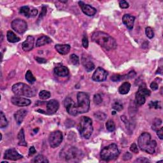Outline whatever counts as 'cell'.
<instances>
[{
  "label": "cell",
  "mask_w": 163,
  "mask_h": 163,
  "mask_svg": "<svg viewBox=\"0 0 163 163\" xmlns=\"http://www.w3.org/2000/svg\"><path fill=\"white\" fill-rule=\"evenodd\" d=\"M94 116L96 117V118H98V119H99L100 120H105L106 117V116L105 114H103L102 113V112H96V113L94 114Z\"/></svg>",
  "instance_id": "39"
},
{
  "label": "cell",
  "mask_w": 163,
  "mask_h": 163,
  "mask_svg": "<svg viewBox=\"0 0 163 163\" xmlns=\"http://www.w3.org/2000/svg\"><path fill=\"white\" fill-rule=\"evenodd\" d=\"M130 150L132 152L138 154V148L136 143H133L130 147Z\"/></svg>",
  "instance_id": "42"
},
{
  "label": "cell",
  "mask_w": 163,
  "mask_h": 163,
  "mask_svg": "<svg viewBox=\"0 0 163 163\" xmlns=\"http://www.w3.org/2000/svg\"><path fill=\"white\" fill-rule=\"evenodd\" d=\"M112 114H116V112H113Z\"/></svg>",
  "instance_id": "52"
},
{
  "label": "cell",
  "mask_w": 163,
  "mask_h": 163,
  "mask_svg": "<svg viewBox=\"0 0 163 163\" xmlns=\"http://www.w3.org/2000/svg\"><path fill=\"white\" fill-rule=\"evenodd\" d=\"M63 140V134L60 131L52 132L49 136V145L52 148H56L60 145Z\"/></svg>",
  "instance_id": "8"
},
{
  "label": "cell",
  "mask_w": 163,
  "mask_h": 163,
  "mask_svg": "<svg viewBox=\"0 0 163 163\" xmlns=\"http://www.w3.org/2000/svg\"><path fill=\"white\" fill-rule=\"evenodd\" d=\"M157 134L161 140L163 139V128H161L157 132Z\"/></svg>",
  "instance_id": "46"
},
{
  "label": "cell",
  "mask_w": 163,
  "mask_h": 163,
  "mask_svg": "<svg viewBox=\"0 0 163 163\" xmlns=\"http://www.w3.org/2000/svg\"><path fill=\"white\" fill-rule=\"evenodd\" d=\"M70 61H71V63L75 66H78L79 65V58L78 56L75 54H71L69 57Z\"/></svg>",
  "instance_id": "34"
},
{
  "label": "cell",
  "mask_w": 163,
  "mask_h": 163,
  "mask_svg": "<svg viewBox=\"0 0 163 163\" xmlns=\"http://www.w3.org/2000/svg\"><path fill=\"white\" fill-rule=\"evenodd\" d=\"M131 84L128 82L123 83L119 88V92L120 94H126L130 91Z\"/></svg>",
  "instance_id": "23"
},
{
  "label": "cell",
  "mask_w": 163,
  "mask_h": 163,
  "mask_svg": "<svg viewBox=\"0 0 163 163\" xmlns=\"http://www.w3.org/2000/svg\"><path fill=\"white\" fill-rule=\"evenodd\" d=\"M145 34L148 38H150V39L153 38L154 36V30L152 29V28L150 27H146Z\"/></svg>",
  "instance_id": "35"
},
{
  "label": "cell",
  "mask_w": 163,
  "mask_h": 163,
  "mask_svg": "<svg viewBox=\"0 0 163 163\" xmlns=\"http://www.w3.org/2000/svg\"><path fill=\"white\" fill-rule=\"evenodd\" d=\"M54 73L58 76V77H64L68 76L69 72V69L66 66H61L56 67V68H54Z\"/></svg>",
  "instance_id": "19"
},
{
  "label": "cell",
  "mask_w": 163,
  "mask_h": 163,
  "mask_svg": "<svg viewBox=\"0 0 163 163\" xmlns=\"http://www.w3.org/2000/svg\"><path fill=\"white\" fill-rule=\"evenodd\" d=\"M131 157H132V155L130 153L126 152L124 154V161H127V160L131 159Z\"/></svg>",
  "instance_id": "49"
},
{
  "label": "cell",
  "mask_w": 163,
  "mask_h": 163,
  "mask_svg": "<svg viewBox=\"0 0 163 163\" xmlns=\"http://www.w3.org/2000/svg\"><path fill=\"white\" fill-rule=\"evenodd\" d=\"M106 127L108 131L110 132L114 131L115 129H116V124H115L114 120H108V122L106 124Z\"/></svg>",
  "instance_id": "31"
},
{
  "label": "cell",
  "mask_w": 163,
  "mask_h": 163,
  "mask_svg": "<svg viewBox=\"0 0 163 163\" xmlns=\"http://www.w3.org/2000/svg\"><path fill=\"white\" fill-rule=\"evenodd\" d=\"M55 49L60 54L66 55L69 53L70 49H71V47H70L69 45L68 44H57L55 45Z\"/></svg>",
  "instance_id": "20"
},
{
  "label": "cell",
  "mask_w": 163,
  "mask_h": 163,
  "mask_svg": "<svg viewBox=\"0 0 163 163\" xmlns=\"http://www.w3.org/2000/svg\"><path fill=\"white\" fill-rule=\"evenodd\" d=\"M111 80L114 82H118L122 80V75H114L111 78Z\"/></svg>",
  "instance_id": "43"
},
{
  "label": "cell",
  "mask_w": 163,
  "mask_h": 163,
  "mask_svg": "<svg viewBox=\"0 0 163 163\" xmlns=\"http://www.w3.org/2000/svg\"><path fill=\"white\" fill-rule=\"evenodd\" d=\"M78 103L76 104L70 98H66L64 101V105L68 113L71 116H77L88 112L90 108V99L88 94L79 92L77 94Z\"/></svg>",
  "instance_id": "1"
},
{
  "label": "cell",
  "mask_w": 163,
  "mask_h": 163,
  "mask_svg": "<svg viewBox=\"0 0 163 163\" xmlns=\"http://www.w3.org/2000/svg\"><path fill=\"white\" fill-rule=\"evenodd\" d=\"M84 68H86L88 72H90L93 70L95 68L94 64L91 61H84L83 62Z\"/></svg>",
  "instance_id": "27"
},
{
  "label": "cell",
  "mask_w": 163,
  "mask_h": 163,
  "mask_svg": "<svg viewBox=\"0 0 163 163\" xmlns=\"http://www.w3.org/2000/svg\"><path fill=\"white\" fill-rule=\"evenodd\" d=\"M108 75V73L104 69L102 68H98L94 73L92 76V79L95 82H103L106 80L107 76Z\"/></svg>",
  "instance_id": "11"
},
{
  "label": "cell",
  "mask_w": 163,
  "mask_h": 163,
  "mask_svg": "<svg viewBox=\"0 0 163 163\" xmlns=\"http://www.w3.org/2000/svg\"><path fill=\"white\" fill-rule=\"evenodd\" d=\"M120 152L117 145L115 143H112L103 148L101 151L100 156L103 161H109L117 158Z\"/></svg>",
  "instance_id": "6"
},
{
  "label": "cell",
  "mask_w": 163,
  "mask_h": 163,
  "mask_svg": "<svg viewBox=\"0 0 163 163\" xmlns=\"http://www.w3.org/2000/svg\"><path fill=\"white\" fill-rule=\"evenodd\" d=\"M35 38L32 36H28L26 40L22 44V47L24 51L29 52L34 47Z\"/></svg>",
  "instance_id": "16"
},
{
  "label": "cell",
  "mask_w": 163,
  "mask_h": 163,
  "mask_svg": "<svg viewBox=\"0 0 163 163\" xmlns=\"http://www.w3.org/2000/svg\"><path fill=\"white\" fill-rule=\"evenodd\" d=\"M112 108H114L116 111H121L123 109V105L122 103L119 100H116L112 103Z\"/></svg>",
  "instance_id": "30"
},
{
  "label": "cell",
  "mask_w": 163,
  "mask_h": 163,
  "mask_svg": "<svg viewBox=\"0 0 163 163\" xmlns=\"http://www.w3.org/2000/svg\"><path fill=\"white\" fill-rule=\"evenodd\" d=\"M82 45L85 49H88L89 46V41L88 39V36H86V34H84V37L82 39Z\"/></svg>",
  "instance_id": "40"
},
{
  "label": "cell",
  "mask_w": 163,
  "mask_h": 163,
  "mask_svg": "<svg viewBox=\"0 0 163 163\" xmlns=\"http://www.w3.org/2000/svg\"><path fill=\"white\" fill-rule=\"evenodd\" d=\"M162 69L159 68L158 69H157V72L156 73H161H161H162Z\"/></svg>",
  "instance_id": "51"
},
{
  "label": "cell",
  "mask_w": 163,
  "mask_h": 163,
  "mask_svg": "<svg viewBox=\"0 0 163 163\" xmlns=\"http://www.w3.org/2000/svg\"><path fill=\"white\" fill-rule=\"evenodd\" d=\"M162 124V120L159 119H156L154 120L152 124V129L154 130H156L157 128H158L159 126Z\"/></svg>",
  "instance_id": "38"
},
{
  "label": "cell",
  "mask_w": 163,
  "mask_h": 163,
  "mask_svg": "<svg viewBox=\"0 0 163 163\" xmlns=\"http://www.w3.org/2000/svg\"><path fill=\"white\" fill-rule=\"evenodd\" d=\"M18 145L19 146H24V147H26L27 146V143L25 140V136H24V131L23 129H21L19 133L18 134Z\"/></svg>",
  "instance_id": "25"
},
{
  "label": "cell",
  "mask_w": 163,
  "mask_h": 163,
  "mask_svg": "<svg viewBox=\"0 0 163 163\" xmlns=\"http://www.w3.org/2000/svg\"><path fill=\"white\" fill-rule=\"evenodd\" d=\"M23 158V156L21 155L14 148H10L5 151L4 159L12 161H17V160Z\"/></svg>",
  "instance_id": "12"
},
{
  "label": "cell",
  "mask_w": 163,
  "mask_h": 163,
  "mask_svg": "<svg viewBox=\"0 0 163 163\" xmlns=\"http://www.w3.org/2000/svg\"><path fill=\"white\" fill-rule=\"evenodd\" d=\"M78 131L82 137L89 139L93 132L92 119L88 117H82L78 126Z\"/></svg>",
  "instance_id": "5"
},
{
  "label": "cell",
  "mask_w": 163,
  "mask_h": 163,
  "mask_svg": "<svg viewBox=\"0 0 163 163\" xmlns=\"http://www.w3.org/2000/svg\"><path fill=\"white\" fill-rule=\"evenodd\" d=\"M138 92H140V93L142 94L143 95H144L145 97L147 96H149L151 94V92L150 90H148L147 88V86L145 84H142L141 85L139 86V89H138Z\"/></svg>",
  "instance_id": "26"
},
{
  "label": "cell",
  "mask_w": 163,
  "mask_h": 163,
  "mask_svg": "<svg viewBox=\"0 0 163 163\" xmlns=\"http://www.w3.org/2000/svg\"><path fill=\"white\" fill-rule=\"evenodd\" d=\"M11 102L14 105L18 106H27L31 103V102L29 100L17 96L12 97L11 99Z\"/></svg>",
  "instance_id": "15"
},
{
  "label": "cell",
  "mask_w": 163,
  "mask_h": 163,
  "mask_svg": "<svg viewBox=\"0 0 163 163\" xmlns=\"http://www.w3.org/2000/svg\"><path fill=\"white\" fill-rule=\"evenodd\" d=\"M135 102L137 105L142 106L144 105L146 102V97L144 95H143L140 92L138 91L135 96Z\"/></svg>",
  "instance_id": "24"
},
{
  "label": "cell",
  "mask_w": 163,
  "mask_h": 163,
  "mask_svg": "<svg viewBox=\"0 0 163 163\" xmlns=\"http://www.w3.org/2000/svg\"><path fill=\"white\" fill-rule=\"evenodd\" d=\"M103 100L102 96L100 94H95L94 96V102L96 105H100L102 103Z\"/></svg>",
  "instance_id": "37"
},
{
  "label": "cell",
  "mask_w": 163,
  "mask_h": 163,
  "mask_svg": "<svg viewBox=\"0 0 163 163\" xmlns=\"http://www.w3.org/2000/svg\"><path fill=\"white\" fill-rule=\"evenodd\" d=\"M149 106L151 108H155V109H158V108H161V102H151L149 103Z\"/></svg>",
  "instance_id": "36"
},
{
  "label": "cell",
  "mask_w": 163,
  "mask_h": 163,
  "mask_svg": "<svg viewBox=\"0 0 163 163\" xmlns=\"http://www.w3.org/2000/svg\"><path fill=\"white\" fill-rule=\"evenodd\" d=\"M46 13H47V8L45 7H43V8H42L41 13H40V16L39 17V19L43 17L44 15H45Z\"/></svg>",
  "instance_id": "50"
},
{
  "label": "cell",
  "mask_w": 163,
  "mask_h": 163,
  "mask_svg": "<svg viewBox=\"0 0 163 163\" xmlns=\"http://www.w3.org/2000/svg\"><path fill=\"white\" fill-rule=\"evenodd\" d=\"M39 96L41 100H47L50 98V92L47 91H41L40 93H39Z\"/></svg>",
  "instance_id": "33"
},
{
  "label": "cell",
  "mask_w": 163,
  "mask_h": 163,
  "mask_svg": "<svg viewBox=\"0 0 163 163\" xmlns=\"http://www.w3.org/2000/svg\"><path fill=\"white\" fill-rule=\"evenodd\" d=\"M83 156L82 152L75 147H64L60 153L61 159L67 162H77Z\"/></svg>",
  "instance_id": "4"
},
{
  "label": "cell",
  "mask_w": 163,
  "mask_h": 163,
  "mask_svg": "<svg viewBox=\"0 0 163 163\" xmlns=\"http://www.w3.org/2000/svg\"><path fill=\"white\" fill-rule=\"evenodd\" d=\"M91 39L106 50H114L117 46L116 40L110 35L103 31H95L92 33Z\"/></svg>",
  "instance_id": "2"
},
{
  "label": "cell",
  "mask_w": 163,
  "mask_h": 163,
  "mask_svg": "<svg viewBox=\"0 0 163 163\" xmlns=\"http://www.w3.org/2000/svg\"><path fill=\"white\" fill-rule=\"evenodd\" d=\"M35 60L38 62V63H47V60L43 58H41V57H35Z\"/></svg>",
  "instance_id": "47"
},
{
  "label": "cell",
  "mask_w": 163,
  "mask_h": 163,
  "mask_svg": "<svg viewBox=\"0 0 163 163\" xmlns=\"http://www.w3.org/2000/svg\"><path fill=\"white\" fill-rule=\"evenodd\" d=\"M46 110H45L43 113L47 115H53L57 112L59 108V104L57 100H52L49 102L45 103Z\"/></svg>",
  "instance_id": "10"
},
{
  "label": "cell",
  "mask_w": 163,
  "mask_h": 163,
  "mask_svg": "<svg viewBox=\"0 0 163 163\" xmlns=\"http://www.w3.org/2000/svg\"><path fill=\"white\" fill-rule=\"evenodd\" d=\"M78 4H79L80 7L81 8L82 12L88 16H94L97 12V10L95 8L92 7L89 5L84 3L83 1H79L78 2Z\"/></svg>",
  "instance_id": "13"
},
{
  "label": "cell",
  "mask_w": 163,
  "mask_h": 163,
  "mask_svg": "<svg viewBox=\"0 0 163 163\" xmlns=\"http://www.w3.org/2000/svg\"><path fill=\"white\" fill-rule=\"evenodd\" d=\"M7 38L8 41L10 42V43H17L21 40V38L18 37L15 33L13 32H12V31H8L7 32Z\"/></svg>",
  "instance_id": "22"
},
{
  "label": "cell",
  "mask_w": 163,
  "mask_h": 163,
  "mask_svg": "<svg viewBox=\"0 0 163 163\" xmlns=\"http://www.w3.org/2000/svg\"><path fill=\"white\" fill-rule=\"evenodd\" d=\"M52 42L51 38H50L47 36H41L40 38H38L36 43V47H39L43 46L45 45L50 43Z\"/></svg>",
  "instance_id": "21"
},
{
  "label": "cell",
  "mask_w": 163,
  "mask_h": 163,
  "mask_svg": "<svg viewBox=\"0 0 163 163\" xmlns=\"http://www.w3.org/2000/svg\"><path fill=\"white\" fill-rule=\"evenodd\" d=\"M150 88L152 90H153V91H156V90H157L159 88L158 84H157L155 81L152 82L150 84Z\"/></svg>",
  "instance_id": "45"
},
{
  "label": "cell",
  "mask_w": 163,
  "mask_h": 163,
  "mask_svg": "<svg viewBox=\"0 0 163 163\" xmlns=\"http://www.w3.org/2000/svg\"><path fill=\"white\" fill-rule=\"evenodd\" d=\"M25 78H26V80L28 82L31 84H34L36 82V78H35L34 76H33L31 71H30V70H28L27 71L26 76H25Z\"/></svg>",
  "instance_id": "28"
},
{
  "label": "cell",
  "mask_w": 163,
  "mask_h": 163,
  "mask_svg": "<svg viewBox=\"0 0 163 163\" xmlns=\"http://www.w3.org/2000/svg\"><path fill=\"white\" fill-rule=\"evenodd\" d=\"M119 6L120 7L122 8V9H126L129 7V3L126 1H120L119 2Z\"/></svg>",
  "instance_id": "41"
},
{
  "label": "cell",
  "mask_w": 163,
  "mask_h": 163,
  "mask_svg": "<svg viewBox=\"0 0 163 163\" xmlns=\"http://www.w3.org/2000/svg\"><path fill=\"white\" fill-rule=\"evenodd\" d=\"M27 114V110L24 109L19 110L17 112H15V114H14V117H15V121L17 124H21L24 119V117L26 116Z\"/></svg>",
  "instance_id": "18"
},
{
  "label": "cell",
  "mask_w": 163,
  "mask_h": 163,
  "mask_svg": "<svg viewBox=\"0 0 163 163\" xmlns=\"http://www.w3.org/2000/svg\"><path fill=\"white\" fill-rule=\"evenodd\" d=\"M12 91L14 94L18 96H23L26 97H34L36 94L34 88L24 83H17L12 86Z\"/></svg>",
  "instance_id": "7"
},
{
  "label": "cell",
  "mask_w": 163,
  "mask_h": 163,
  "mask_svg": "<svg viewBox=\"0 0 163 163\" xmlns=\"http://www.w3.org/2000/svg\"><path fill=\"white\" fill-rule=\"evenodd\" d=\"M1 117H0V128H5L8 126V120L6 119L5 114L3 112H1Z\"/></svg>",
  "instance_id": "29"
},
{
  "label": "cell",
  "mask_w": 163,
  "mask_h": 163,
  "mask_svg": "<svg viewBox=\"0 0 163 163\" xmlns=\"http://www.w3.org/2000/svg\"><path fill=\"white\" fill-rule=\"evenodd\" d=\"M135 162H150V160L145 158V157H140V158L137 159L135 161Z\"/></svg>",
  "instance_id": "44"
},
{
  "label": "cell",
  "mask_w": 163,
  "mask_h": 163,
  "mask_svg": "<svg viewBox=\"0 0 163 163\" xmlns=\"http://www.w3.org/2000/svg\"><path fill=\"white\" fill-rule=\"evenodd\" d=\"M138 144L140 149L145 152L153 154L156 152L157 143L155 140H151V135L147 132L143 133L139 136Z\"/></svg>",
  "instance_id": "3"
},
{
  "label": "cell",
  "mask_w": 163,
  "mask_h": 163,
  "mask_svg": "<svg viewBox=\"0 0 163 163\" xmlns=\"http://www.w3.org/2000/svg\"><path fill=\"white\" fill-rule=\"evenodd\" d=\"M12 28L19 34L22 35L26 31L27 29V22L21 19H16L12 22Z\"/></svg>",
  "instance_id": "9"
},
{
  "label": "cell",
  "mask_w": 163,
  "mask_h": 163,
  "mask_svg": "<svg viewBox=\"0 0 163 163\" xmlns=\"http://www.w3.org/2000/svg\"><path fill=\"white\" fill-rule=\"evenodd\" d=\"M135 21V17L129 14H125L122 17V22L129 29H133L134 27V22Z\"/></svg>",
  "instance_id": "17"
},
{
  "label": "cell",
  "mask_w": 163,
  "mask_h": 163,
  "mask_svg": "<svg viewBox=\"0 0 163 163\" xmlns=\"http://www.w3.org/2000/svg\"><path fill=\"white\" fill-rule=\"evenodd\" d=\"M33 162H49V160H48L45 157H44L43 155H38L35 157L34 159H33Z\"/></svg>",
  "instance_id": "32"
},
{
  "label": "cell",
  "mask_w": 163,
  "mask_h": 163,
  "mask_svg": "<svg viewBox=\"0 0 163 163\" xmlns=\"http://www.w3.org/2000/svg\"><path fill=\"white\" fill-rule=\"evenodd\" d=\"M19 13L28 18L34 17L36 15H37L38 10L35 8L31 9L28 6H24L20 8Z\"/></svg>",
  "instance_id": "14"
},
{
  "label": "cell",
  "mask_w": 163,
  "mask_h": 163,
  "mask_svg": "<svg viewBox=\"0 0 163 163\" xmlns=\"http://www.w3.org/2000/svg\"><path fill=\"white\" fill-rule=\"evenodd\" d=\"M36 153V150L35 149V148L32 146V147H31L29 148V156H33L34 155V154Z\"/></svg>",
  "instance_id": "48"
}]
</instances>
